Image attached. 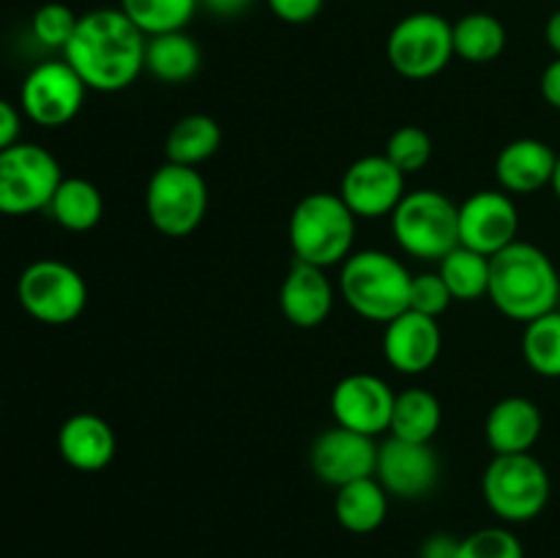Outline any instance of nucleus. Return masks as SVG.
<instances>
[{"instance_id":"nucleus-11","label":"nucleus","mask_w":560,"mask_h":558,"mask_svg":"<svg viewBox=\"0 0 560 558\" xmlns=\"http://www.w3.org/2000/svg\"><path fill=\"white\" fill-rule=\"evenodd\" d=\"M88 85L66 60L38 63L25 77L20 91L22 113L44 129H58L71 124L85 104Z\"/></svg>"},{"instance_id":"nucleus-36","label":"nucleus","mask_w":560,"mask_h":558,"mask_svg":"<svg viewBox=\"0 0 560 558\" xmlns=\"http://www.w3.org/2000/svg\"><path fill=\"white\" fill-rule=\"evenodd\" d=\"M22 131V115L11 102L0 98V151L16 146Z\"/></svg>"},{"instance_id":"nucleus-21","label":"nucleus","mask_w":560,"mask_h":558,"mask_svg":"<svg viewBox=\"0 0 560 558\" xmlns=\"http://www.w3.org/2000/svg\"><path fill=\"white\" fill-rule=\"evenodd\" d=\"M545 430V419L534 399L503 397L492 405L485 421L487 443L495 454H525L536 446Z\"/></svg>"},{"instance_id":"nucleus-16","label":"nucleus","mask_w":560,"mask_h":558,"mask_svg":"<svg viewBox=\"0 0 560 558\" xmlns=\"http://www.w3.org/2000/svg\"><path fill=\"white\" fill-rule=\"evenodd\" d=\"M375 479L386 487L388 496L410 501L435 490L441 479V460L430 443H413L392 435L383 446H377Z\"/></svg>"},{"instance_id":"nucleus-29","label":"nucleus","mask_w":560,"mask_h":558,"mask_svg":"<svg viewBox=\"0 0 560 558\" xmlns=\"http://www.w3.org/2000/svg\"><path fill=\"white\" fill-rule=\"evenodd\" d=\"M118 9L151 38L184 31L200 9V0H120Z\"/></svg>"},{"instance_id":"nucleus-41","label":"nucleus","mask_w":560,"mask_h":558,"mask_svg":"<svg viewBox=\"0 0 560 558\" xmlns=\"http://www.w3.org/2000/svg\"><path fill=\"white\" fill-rule=\"evenodd\" d=\"M552 191H556V197L560 200V156H558V164H556V175H552Z\"/></svg>"},{"instance_id":"nucleus-8","label":"nucleus","mask_w":560,"mask_h":558,"mask_svg":"<svg viewBox=\"0 0 560 558\" xmlns=\"http://www.w3.org/2000/svg\"><path fill=\"white\" fill-rule=\"evenodd\" d=\"M63 181L60 164L36 142H16L0 151V213L27 217L47 211L55 189Z\"/></svg>"},{"instance_id":"nucleus-34","label":"nucleus","mask_w":560,"mask_h":558,"mask_svg":"<svg viewBox=\"0 0 560 558\" xmlns=\"http://www.w3.org/2000/svg\"><path fill=\"white\" fill-rule=\"evenodd\" d=\"M452 290H448V284L443 282V277L438 271H427L413 277V284H410V310L413 312L441 317L452 306Z\"/></svg>"},{"instance_id":"nucleus-37","label":"nucleus","mask_w":560,"mask_h":558,"mask_svg":"<svg viewBox=\"0 0 560 558\" xmlns=\"http://www.w3.org/2000/svg\"><path fill=\"white\" fill-rule=\"evenodd\" d=\"M459 542L463 539H457L452 534L427 536L424 545H421V558H457Z\"/></svg>"},{"instance_id":"nucleus-24","label":"nucleus","mask_w":560,"mask_h":558,"mask_svg":"<svg viewBox=\"0 0 560 558\" xmlns=\"http://www.w3.org/2000/svg\"><path fill=\"white\" fill-rule=\"evenodd\" d=\"M219 148H222V126L211 115L191 113L170 129L167 140H164V156L173 164L197 167L217 156Z\"/></svg>"},{"instance_id":"nucleus-28","label":"nucleus","mask_w":560,"mask_h":558,"mask_svg":"<svg viewBox=\"0 0 560 558\" xmlns=\"http://www.w3.org/2000/svg\"><path fill=\"white\" fill-rule=\"evenodd\" d=\"M438 274L448 284L454 301H476L490 290V257L463 244L438 263Z\"/></svg>"},{"instance_id":"nucleus-25","label":"nucleus","mask_w":560,"mask_h":558,"mask_svg":"<svg viewBox=\"0 0 560 558\" xmlns=\"http://www.w3.org/2000/svg\"><path fill=\"white\" fill-rule=\"evenodd\" d=\"M49 217L71 233H88L104 217V197L96 184L85 178H63L47 206Z\"/></svg>"},{"instance_id":"nucleus-14","label":"nucleus","mask_w":560,"mask_h":558,"mask_svg":"<svg viewBox=\"0 0 560 558\" xmlns=\"http://www.w3.org/2000/svg\"><path fill=\"white\" fill-rule=\"evenodd\" d=\"M520 213L509 191L485 189L459 206V244L492 257L517 241Z\"/></svg>"},{"instance_id":"nucleus-19","label":"nucleus","mask_w":560,"mask_h":558,"mask_svg":"<svg viewBox=\"0 0 560 558\" xmlns=\"http://www.w3.org/2000/svg\"><path fill=\"white\" fill-rule=\"evenodd\" d=\"M279 306L295 328H317L326 323L334 310V284L326 268L295 260L279 290Z\"/></svg>"},{"instance_id":"nucleus-13","label":"nucleus","mask_w":560,"mask_h":558,"mask_svg":"<svg viewBox=\"0 0 560 558\" xmlns=\"http://www.w3.org/2000/svg\"><path fill=\"white\" fill-rule=\"evenodd\" d=\"M394 399L397 394L383 377L370 375V372H353L334 386L331 414L339 427L377 438L392 427Z\"/></svg>"},{"instance_id":"nucleus-3","label":"nucleus","mask_w":560,"mask_h":558,"mask_svg":"<svg viewBox=\"0 0 560 558\" xmlns=\"http://www.w3.org/2000/svg\"><path fill=\"white\" fill-rule=\"evenodd\" d=\"M413 274L383 249L353 252L339 271V293L355 315L375 323H392L410 310Z\"/></svg>"},{"instance_id":"nucleus-1","label":"nucleus","mask_w":560,"mask_h":558,"mask_svg":"<svg viewBox=\"0 0 560 558\" xmlns=\"http://www.w3.org/2000/svg\"><path fill=\"white\" fill-rule=\"evenodd\" d=\"M148 36L120 9H93L80 16L63 60L88 91L120 93L145 71Z\"/></svg>"},{"instance_id":"nucleus-5","label":"nucleus","mask_w":560,"mask_h":558,"mask_svg":"<svg viewBox=\"0 0 560 558\" xmlns=\"http://www.w3.org/2000/svg\"><path fill=\"white\" fill-rule=\"evenodd\" d=\"M397 244L410 257L441 263L459 246V206L438 189H416L392 213Z\"/></svg>"},{"instance_id":"nucleus-35","label":"nucleus","mask_w":560,"mask_h":558,"mask_svg":"<svg viewBox=\"0 0 560 558\" xmlns=\"http://www.w3.org/2000/svg\"><path fill=\"white\" fill-rule=\"evenodd\" d=\"M266 3L277 20L290 22V25H304L320 14L326 0H266Z\"/></svg>"},{"instance_id":"nucleus-4","label":"nucleus","mask_w":560,"mask_h":558,"mask_svg":"<svg viewBox=\"0 0 560 558\" xmlns=\"http://www.w3.org/2000/svg\"><path fill=\"white\" fill-rule=\"evenodd\" d=\"M355 213L331 191H312L290 213V246L295 260L317 268L342 266L353 255Z\"/></svg>"},{"instance_id":"nucleus-39","label":"nucleus","mask_w":560,"mask_h":558,"mask_svg":"<svg viewBox=\"0 0 560 558\" xmlns=\"http://www.w3.org/2000/svg\"><path fill=\"white\" fill-rule=\"evenodd\" d=\"M200 5L208 11V14L230 20V16L244 14V11L252 5V0H200Z\"/></svg>"},{"instance_id":"nucleus-18","label":"nucleus","mask_w":560,"mask_h":558,"mask_svg":"<svg viewBox=\"0 0 560 558\" xmlns=\"http://www.w3.org/2000/svg\"><path fill=\"white\" fill-rule=\"evenodd\" d=\"M558 153L536 137L506 142L495 159V178L509 195H536L552 184Z\"/></svg>"},{"instance_id":"nucleus-9","label":"nucleus","mask_w":560,"mask_h":558,"mask_svg":"<svg viewBox=\"0 0 560 558\" xmlns=\"http://www.w3.org/2000/svg\"><path fill=\"white\" fill-rule=\"evenodd\" d=\"M392 69L405 80H430L454 58L452 22L432 11H416L392 27L386 42Z\"/></svg>"},{"instance_id":"nucleus-12","label":"nucleus","mask_w":560,"mask_h":558,"mask_svg":"<svg viewBox=\"0 0 560 558\" xmlns=\"http://www.w3.org/2000/svg\"><path fill=\"white\" fill-rule=\"evenodd\" d=\"M405 178L408 175L386 156V153H372L361 156L345 170L339 197L345 206L355 213V219H383L392 217L394 208L402 202Z\"/></svg>"},{"instance_id":"nucleus-23","label":"nucleus","mask_w":560,"mask_h":558,"mask_svg":"<svg viewBox=\"0 0 560 558\" xmlns=\"http://www.w3.org/2000/svg\"><path fill=\"white\" fill-rule=\"evenodd\" d=\"M202 53L200 44L186 31L151 36L145 44V71H151L159 82L180 85L200 71Z\"/></svg>"},{"instance_id":"nucleus-32","label":"nucleus","mask_w":560,"mask_h":558,"mask_svg":"<svg viewBox=\"0 0 560 558\" xmlns=\"http://www.w3.org/2000/svg\"><path fill=\"white\" fill-rule=\"evenodd\" d=\"M77 22L80 16L63 3H44L42 9L33 14V36L42 47L47 49H66V44L71 42L77 31Z\"/></svg>"},{"instance_id":"nucleus-2","label":"nucleus","mask_w":560,"mask_h":558,"mask_svg":"<svg viewBox=\"0 0 560 558\" xmlns=\"http://www.w3.org/2000/svg\"><path fill=\"white\" fill-rule=\"evenodd\" d=\"M487 299L501 315L530 323L560 304V277L545 249L528 241H514L490 257Z\"/></svg>"},{"instance_id":"nucleus-40","label":"nucleus","mask_w":560,"mask_h":558,"mask_svg":"<svg viewBox=\"0 0 560 558\" xmlns=\"http://www.w3.org/2000/svg\"><path fill=\"white\" fill-rule=\"evenodd\" d=\"M545 38H547V47L556 53V58H560V9L552 11V16L547 20Z\"/></svg>"},{"instance_id":"nucleus-10","label":"nucleus","mask_w":560,"mask_h":558,"mask_svg":"<svg viewBox=\"0 0 560 558\" xmlns=\"http://www.w3.org/2000/svg\"><path fill=\"white\" fill-rule=\"evenodd\" d=\"M16 299L33 321L47 323V326H66L85 312L88 284L69 263L44 257L20 274Z\"/></svg>"},{"instance_id":"nucleus-17","label":"nucleus","mask_w":560,"mask_h":558,"mask_svg":"<svg viewBox=\"0 0 560 558\" xmlns=\"http://www.w3.org/2000/svg\"><path fill=\"white\" fill-rule=\"evenodd\" d=\"M443 348V334L438 317L421 315V312H402L386 323L383 334V356L388 364L402 375H421L435 367Z\"/></svg>"},{"instance_id":"nucleus-38","label":"nucleus","mask_w":560,"mask_h":558,"mask_svg":"<svg viewBox=\"0 0 560 558\" xmlns=\"http://www.w3.org/2000/svg\"><path fill=\"white\" fill-rule=\"evenodd\" d=\"M541 96L552 109H560V58L541 71Z\"/></svg>"},{"instance_id":"nucleus-7","label":"nucleus","mask_w":560,"mask_h":558,"mask_svg":"<svg viewBox=\"0 0 560 558\" xmlns=\"http://www.w3.org/2000/svg\"><path fill=\"white\" fill-rule=\"evenodd\" d=\"M208 211V186L197 167L164 162L145 189V213L167 239H186L200 228Z\"/></svg>"},{"instance_id":"nucleus-27","label":"nucleus","mask_w":560,"mask_h":558,"mask_svg":"<svg viewBox=\"0 0 560 558\" xmlns=\"http://www.w3.org/2000/svg\"><path fill=\"white\" fill-rule=\"evenodd\" d=\"M454 55L465 63H492L506 49V27L487 11L465 14L452 25Z\"/></svg>"},{"instance_id":"nucleus-33","label":"nucleus","mask_w":560,"mask_h":558,"mask_svg":"<svg viewBox=\"0 0 560 558\" xmlns=\"http://www.w3.org/2000/svg\"><path fill=\"white\" fill-rule=\"evenodd\" d=\"M457 558H525L523 542L509 528H481L459 542Z\"/></svg>"},{"instance_id":"nucleus-15","label":"nucleus","mask_w":560,"mask_h":558,"mask_svg":"<svg viewBox=\"0 0 560 558\" xmlns=\"http://www.w3.org/2000/svg\"><path fill=\"white\" fill-rule=\"evenodd\" d=\"M310 465L320 481L331 487H345L350 481L375 476L377 443L375 438L361 435L348 427H331L320 432L312 443Z\"/></svg>"},{"instance_id":"nucleus-30","label":"nucleus","mask_w":560,"mask_h":558,"mask_svg":"<svg viewBox=\"0 0 560 558\" xmlns=\"http://www.w3.org/2000/svg\"><path fill=\"white\" fill-rule=\"evenodd\" d=\"M523 356L541 377H560V310L525 323Z\"/></svg>"},{"instance_id":"nucleus-20","label":"nucleus","mask_w":560,"mask_h":558,"mask_svg":"<svg viewBox=\"0 0 560 558\" xmlns=\"http://www.w3.org/2000/svg\"><path fill=\"white\" fill-rule=\"evenodd\" d=\"M115 432L107 419L96 414H74L60 425L58 452L66 463L82 474H96L107 468L115 457Z\"/></svg>"},{"instance_id":"nucleus-26","label":"nucleus","mask_w":560,"mask_h":558,"mask_svg":"<svg viewBox=\"0 0 560 558\" xmlns=\"http://www.w3.org/2000/svg\"><path fill=\"white\" fill-rule=\"evenodd\" d=\"M443 421L441 399L427 388H405L394 399L392 414V432L394 438L413 443H432Z\"/></svg>"},{"instance_id":"nucleus-6","label":"nucleus","mask_w":560,"mask_h":558,"mask_svg":"<svg viewBox=\"0 0 560 558\" xmlns=\"http://www.w3.org/2000/svg\"><path fill=\"white\" fill-rule=\"evenodd\" d=\"M487 507L506 523H528L550 501V474L530 452L495 454L481 476Z\"/></svg>"},{"instance_id":"nucleus-22","label":"nucleus","mask_w":560,"mask_h":558,"mask_svg":"<svg viewBox=\"0 0 560 558\" xmlns=\"http://www.w3.org/2000/svg\"><path fill=\"white\" fill-rule=\"evenodd\" d=\"M339 525L350 534H372L386 523L388 514V492L375 476L350 481L339 487L337 501H334Z\"/></svg>"},{"instance_id":"nucleus-31","label":"nucleus","mask_w":560,"mask_h":558,"mask_svg":"<svg viewBox=\"0 0 560 558\" xmlns=\"http://www.w3.org/2000/svg\"><path fill=\"white\" fill-rule=\"evenodd\" d=\"M432 137L421 126H399L386 142V156L402 170L405 175H416L430 164L432 159Z\"/></svg>"}]
</instances>
